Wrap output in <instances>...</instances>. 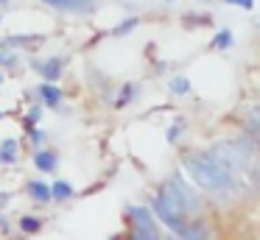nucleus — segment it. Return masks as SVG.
<instances>
[{"mask_svg":"<svg viewBox=\"0 0 260 240\" xmlns=\"http://www.w3.org/2000/svg\"><path fill=\"white\" fill-rule=\"evenodd\" d=\"M182 165H185L187 176L196 182V187L207 190V193H226V190L235 187V173H232L230 167L221 165L210 151H193V154H185Z\"/></svg>","mask_w":260,"mask_h":240,"instance_id":"1","label":"nucleus"},{"mask_svg":"<svg viewBox=\"0 0 260 240\" xmlns=\"http://www.w3.org/2000/svg\"><path fill=\"white\" fill-rule=\"evenodd\" d=\"M151 210H154V215L159 218V221L165 223V226L171 229L174 234H185V226H187V221H190L193 215H187V210L182 207V201L176 198L174 193H171L168 187H159V193L154 195V204H151Z\"/></svg>","mask_w":260,"mask_h":240,"instance_id":"2","label":"nucleus"},{"mask_svg":"<svg viewBox=\"0 0 260 240\" xmlns=\"http://www.w3.org/2000/svg\"><path fill=\"white\" fill-rule=\"evenodd\" d=\"M210 154H213L224 167H230L232 173L249 170V165H252V154H249L238 140H221V143H213L210 145Z\"/></svg>","mask_w":260,"mask_h":240,"instance_id":"3","label":"nucleus"},{"mask_svg":"<svg viewBox=\"0 0 260 240\" xmlns=\"http://www.w3.org/2000/svg\"><path fill=\"white\" fill-rule=\"evenodd\" d=\"M129 223H132V232L129 237L135 240H157L159 237V229H157V221H154L151 210L146 207H129Z\"/></svg>","mask_w":260,"mask_h":240,"instance_id":"4","label":"nucleus"},{"mask_svg":"<svg viewBox=\"0 0 260 240\" xmlns=\"http://www.w3.org/2000/svg\"><path fill=\"white\" fill-rule=\"evenodd\" d=\"M162 184H165V187H168L171 193L176 195V198L182 201V207L187 210V215H196V212L202 210V201H199V195L193 193V187H187V184H185V179H182L179 173H174L171 179H165Z\"/></svg>","mask_w":260,"mask_h":240,"instance_id":"5","label":"nucleus"},{"mask_svg":"<svg viewBox=\"0 0 260 240\" xmlns=\"http://www.w3.org/2000/svg\"><path fill=\"white\" fill-rule=\"evenodd\" d=\"M45 6H53L56 11L64 14H92L95 9V0H42Z\"/></svg>","mask_w":260,"mask_h":240,"instance_id":"6","label":"nucleus"},{"mask_svg":"<svg viewBox=\"0 0 260 240\" xmlns=\"http://www.w3.org/2000/svg\"><path fill=\"white\" fill-rule=\"evenodd\" d=\"M31 67H34L45 81H59V76H62V70H64V59L62 56H51V59H45V61H31Z\"/></svg>","mask_w":260,"mask_h":240,"instance_id":"7","label":"nucleus"},{"mask_svg":"<svg viewBox=\"0 0 260 240\" xmlns=\"http://www.w3.org/2000/svg\"><path fill=\"white\" fill-rule=\"evenodd\" d=\"M34 165H37V170H42V173H53L59 165V156L53 154L51 148H40L34 154Z\"/></svg>","mask_w":260,"mask_h":240,"instance_id":"8","label":"nucleus"},{"mask_svg":"<svg viewBox=\"0 0 260 240\" xmlns=\"http://www.w3.org/2000/svg\"><path fill=\"white\" fill-rule=\"evenodd\" d=\"M37 92L42 95V100H45V106H59V104L64 100V92H62V89H59L53 81H45V84H40V89H37Z\"/></svg>","mask_w":260,"mask_h":240,"instance_id":"9","label":"nucleus"},{"mask_svg":"<svg viewBox=\"0 0 260 240\" xmlns=\"http://www.w3.org/2000/svg\"><path fill=\"white\" fill-rule=\"evenodd\" d=\"M45 37H40V33H9L3 42L12 45V48H34V45H40Z\"/></svg>","mask_w":260,"mask_h":240,"instance_id":"10","label":"nucleus"},{"mask_svg":"<svg viewBox=\"0 0 260 240\" xmlns=\"http://www.w3.org/2000/svg\"><path fill=\"white\" fill-rule=\"evenodd\" d=\"M28 195L37 201V204H48V201H53L51 198V187L42 184V182H28Z\"/></svg>","mask_w":260,"mask_h":240,"instance_id":"11","label":"nucleus"},{"mask_svg":"<svg viewBox=\"0 0 260 240\" xmlns=\"http://www.w3.org/2000/svg\"><path fill=\"white\" fill-rule=\"evenodd\" d=\"M17 64H20V56H17V50H14L12 45L0 42V67H9V70H14Z\"/></svg>","mask_w":260,"mask_h":240,"instance_id":"12","label":"nucleus"},{"mask_svg":"<svg viewBox=\"0 0 260 240\" xmlns=\"http://www.w3.org/2000/svg\"><path fill=\"white\" fill-rule=\"evenodd\" d=\"M17 154H20L17 140H3V143H0V162H3V165H6V162H14Z\"/></svg>","mask_w":260,"mask_h":240,"instance_id":"13","label":"nucleus"},{"mask_svg":"<svg viewBox=\"0 0 260 240\" xmlns=\"http://www.w3.org/2000/svg\"><path fill=\"white\" fill-rule=\"evenodd\" d=\"M135 95H137V84H132V81H129V84H123V87H120V92H118V98H115V106H118V109L129 106Z\"/></svg>","mask_w":260,"mask_h":240,"instance_id":"14","label":"nucleus"},{"mask_svg":"<svg viewBox=\"0 0 260 240\" xmlns=\"http://www.w3.org/2000/svg\"><path fill=\"white\" fill-rule=\"evenodd\" d=\"M70 195H73V187H70L68 182H53V187H51V198L53 201H68Z\"/></svg>","mask_w":260,"mask_h":240,"instance_id":"15","label":"nucleus"},{"mask_svg":"<svg viewBox=\"0 0 260 240\" xmlns=\"http://www.w3.org/2000/svg\"><path fill=\"white\" fill-rule=\"evenodd\" d=\"M137 25H140V20H137V17H129V20H123L120 25L112 28V37H126V33H132Z\"/></svg>","mask_w":260,"mask_h":240,"instance_id":"16","label":"nucleus"},{"mask_svg":"<svg viewBox=\"0 0 260 240\" xmlns=\"http://www.w3.org/2000/svg\"><path fill=\"white\" fill-rule=\"evenodd\" d=\"M213 48H218V50H226V48H232V31H230V28H221V31L215 33V39H213Z\"/></svg>","mask_w":260,"mask_h":240,"instance_id":"17","label":"nucleus"},{"mask_svg":"<svg viewBox=\"0 0 260 240\" xmlns=\"http://www.w3.org/2000/svg\"><path fill=\"white\" fill-rule=\"evenodd\" d=\"M20 229H23L25 234H34V232H40V229H42V221H40V218H31V215H23V218H20Z\"/></svg>","mask_w":260,"mask_h":240,"instance_id":"18","label":"nucleus"},{"mask_svg":"<svg viewBox=\"0 0 260 240\" xmlns=\"http://www.w3.org/2000/svg\"><path fill=\"white\" fill-rule=\"evenodd\" d=\"M171 92H174V95H187V92H190V81H187L185 76L171 78Z\"/></svg>","mask_w":260,"mask_h":240,"instance_id":"19","label":"nucleus"},{"mask_svg":"<svg viewBox=\"0 0 260 240\" xmlns=\"http://www.w3.org/2000/svg\"><path fill=\"white\" fill-rule=\"evenodd\" d=\"M182 131H185V123H182V120H176L174 126H171V131H168V143H176V140L182 137Z\"/></svg>","mask_w":260,"mask_h":240,"instance_id":"20","label":"nucleus"},{"mask_svg":"<svg viewBox=\"0 0 260 240\" xmlns=\"http://www.w3.org/2000/svg\"><path fill=\"white\" fill-rule=\"evenodd\" d=\"M224 3H230V6H241V9H246V11H252V9H254V0H224Z\"/></svg>","mask_w":260,"mask_h":240,"instance_id":"21","label":"nucleus"},{"mask_svg":"<svg viewBox=\"0 0 260 240\" xmlns=\"http://www.w3.org/2000/svg\"><path fill=\"white\" fill-rule=\"evenodd\" d=\"M249 123L260 128V106H252V109H249Z\"/></svg>","mask_w":260,"mask_h":240,"instance_id":"22","label":"nucleus"},{"mask_svg":"<svg viewBox=\"0 0 260 240\" xmlns=\"http://www.w3.org/2000/svg\"><path fill=\"white\" fill-rule=\"evenodd\" d=\"M249 173H252V182L260 187V162H254V165H249Z\"/></svg>","mask_w":260,"mask_h":240,"instance_id":"23","label":"nucleus"},{"mask_svg":"<svg viewBox=\"0 0 260 240\" xmlns=\"http://www.w3.org/2000/svg\"><path fill=\"white\" fill-rule=\"evenodd\" d=\"M12 201V193H0V207H6Z\"/></svg>","mask_w":260,"mask_h":240,"instance_id":"24","label":"nucleus"},{"mask_svg":"<svg viewBox=\"0 0 260 240\" xmlns=\"http://www.w3.org/2000/svg\"><path fill=\"white\" fill-rule=\"evenodd\" d=\"M0 87H3V76H0Z\"/></svg>","mask_w":260,"mask_h":240,"instance_id":"25","label":"nucleus"},{"mask_svg":"<svg viewBox=\"0 0 260 240\" xmlns=\"http://www.w3.org/2000/svg\"><path fill=\"white\" fill-rule=\"evenodd\" d=\"M0 3H6V0H0Z\"/></svg>","mask_w":260,"mask_h":240,"instance_id":"26","label":"nucleus"},{"mask_svg":"<svg viewBox=\"0 0 260 240\" xmlns=\"http://www.w3.org/2000/svg\"><path fill=\"white\" fill-rule=\"evenodd\" d=\"M0 117H3V112H0Z\"/></svg>","mask_w":260,"mask_h":240,"instance_id":"27","label":"nucleus"}]
</instances>
